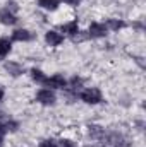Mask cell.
<instances>
[{
	"mask_svg": "<svg viewBox=\"0 0 146 147\" xmlns=\"http://www.w3.org/2000/svg\"><path fill=\"white\" fill-rule=\"evenodd\" d=\"M89 130H88V134H89V137L93 139V140H98V142H102V140H105V128H102V127H98V125H91V127H88Z\"/></svg>",
	"mask_w": 146,
	"mask_h": 147,
	"instance_id": "cell-5",
	"label": "cell"
},
{
	"mask_svg": "<svg viewBox=\"0 0 146 147\" xmlns=\"http://www.w3.org/2000/svg\"><path fill=\"white\" fill-rule=\"evenodd\" d=\"M3 132H5V127H3V123H2V121H0V137H2V135H3Z\"/></svg>",
	"mask_w": 146,
	"mask_h": 147,
	"instance_id": "cell-20",
	"label": "cell"
},
{
	"mask_svg": "<svg viewBox=\"0 0 146 147\" xmlns=\"http://www.w3.org/2000/svg\"><path fill=\"white\" fill-rule=\"evenodd\" d=\"M10 48H12L10 39L9 38H0V58H5L10 53Z\"/></svg>",
	"mask_w": 146,
	"mask_h": 147,
	"instance_id": "cell-10",
	"label": "cell"
},
{
	"mask_svg": "<svg viewBox=\"0 0 146 147\" xmlns=\"http://www.w3.org/2000/svg\"><path fill=\"white\" fill-rule=\"evenodd\" d=\"M5 9H7V10H10V12L14 14V12H17V9H19V7H17V3H16L14 0H10V2H7V7H5Z\"/></svg>",
	"mask_w": 146,
	"mask_h": 147,
	"instance_id": "cell-18",
	"label": "cell"
},
{
	"mask_svg": "<svg viewBox=\"0 0 146 147\" xmlns=\"http://www.w3.org/2000/svg\"><path fill=\"white\" fill-rule=\"evenodd\" d=\"M62 31H64V33H67V34H71V36H74L76 33H79L77 21H71V22H65V24H62Z\"/></svg>",
	"mask_w": 146,
	"mask_h": 147,
	"instance_id": "cell-11",
	"label": "cell"
},
{
	"mask_svg": "<svg viewBox=\"0 0 146 147\" xmlns=\"http://www.w3.org/2000/svg\"><path fill=\"white\" fill-rule=\"evenodd\" d=\"M45 41H46L50 46H59V45L64 41V36H62L60 33H57V31H46Z\"/></svg>",
	"mask_w": 146,
	"mask_h": 147,
	"instance_id": "cell-6",
	"label": "cell"
},
{
	"mask_svg": "<svg viewBox=\"0 0 146 147\" xmlns=\"http://www.w3.org/2000/svg\"><path fill=\"white\" fill-rule=\"evenodd\" d=\"M3 127H5V132H7V130L16 132V130L19 128V123H17V121H14V120H7V121L3 123Z\"/></svg>",
	"mask_w": 146,
	"mask_h": 147,
	"instance_id": "cell-15",
	"label": "cell"
},
{
	"mask_svg": "<svg viewBox=\"0 0 146 147\" xmlns=\"http://www.w3.org/2000/svg\"><path fill=\"white\" fill-rule=\"evenodd\" d=\"M0 147H2V137H0Z\"/></svg>",
	"mask_w": 146,
	"mask_h": 147,
	"instance_id": "cell-22",
	"label": "cell"
},
{
	"mask_svg": "<svg viewBox=\"0 0 146 147\" xmlns=\"http://www.w3.org/2000/svg\"><path fill=\"white\" fill-rule=\"evenodd\" d=\"M43 86L52 87V89H65V87H67V80L64 79V75L55 74V75H52V77H46L45 82H43Z\"/></svg>",
	"mask_w": 146,
	"mask_h": 147,
	"instance_id": "cell-3",
	"label": "cell"
},
{
	"mask_svg": "<svg viewBox=\"0 0 146 147\" xmlns=\"http://www.w3.org/2000/svg\"><path fill=\"white\" fill-rule=\"evenodd\" d=\"M36 101L40 105H45V106H52L55 105L57 98H55V92L52 89H40L36 92Z\"/></svg>",
	"mask_w": 146,
	"mask_h": 147,
	"instance_id": "cell-2",
	"label": "cell"
},
{
	"mask_svg": "<svg viewBox=\"0 0 146 147\" xmlns=\"http://www.w3.org/2000/svg\"><path fill=\"white\" fill-rule=\"evenodd\" d=\"M3 67H5V70L10 74L12 77H19L21 74H24V67L21 63H17V62H7Z\"/></svg>",
	"mask_w": 146,
	"mask_h": 147,
	"instance_id": "cell-8",
	"label": "cell"
},
{
	"mask_svg": "<svg viewBox=\"0 0 146 147\" xmlns=\"http://www.w3.org/2000/svg\"><path fill=\"white\" fill-rule=\"evenodd\" d=\"M86 147H93V146H86Z\"/></svg>",
	"mask_w": 146,
	"mask_h": 147,
	"instance_id": "cell-23",
	"label": "cell"
},
{
	"mask_svg": "<svg viewBox=\"0 0 146 147\" xmlns=\"http://www.w3.org/2000/svg\"><path fill=\"white\" fill-rule=\"evenodd\" d=\"M79 98L86 105H98L102 103V91L98 87H86L84 91H81Z\"/></svg>",
	"mask_w": 146,
	"mask_h": 147,
	"instance_id": "cell-1",
	"label": "cell"
},
{
	"mask_svg": "<svg viewBox=\"0 0 146 147\" xmlns=\"http://www.w3.org/2000/svg\"><path fill=\"white\" fill-rule=\"evenodd\" d=\"M64 3H67V5H71V7H76V5H79L81 3V0H62Z\"/></svg>",
	"mask_w": 146,
	"mask_h": 147,
	"instance_id": "cell-19",
	"label": "cell"
},
{
	"mask_svg": "<svg viewBox=\"0 0 146 147\" xmlns=\"http://www.w3.org/2000/svg\"><path fill=\"white\" fill-rule=\"evenodd\" d=\"M40 147H57V142L52 140V139H45L40 142Z\"/></svg>",
	"mask_w": 146,
	"mask_h": 147,
	"instance_id": "cell-17",
	"label": "cell"
},
{
	"mask_svg": "<svg viewBox=\"0 0 146 147\" xmlns=\"http://www.w3.org/2000/svg\"><path fill=\"white\" fill-rule=\"evenodd\" d=\"M31 79H33L36 84H43V82H45V79H46V75L41 72L40 69H33V70H31Z\"/></svg>",
	"mask_w": 146,
	"mask_h": 147,
	"instance_id": "cell-14",
	"label": "cell"
},
{
	"mask_svg": "<svg viewBox=\"0 0 146 147\" xmlns=\"http://www.w3.org/2000/svg\"><path fill=\"white\" fill-rule=\"evenodd\" d=\"M57 147H76V144L72 140H69V139H62V140L57 142Z\"/></svg>",
	"mask_w": 146,
	"mask_h": 147,
	"instance_id": "cell-16",
	"label": "cell"
},
{
	"mask_svg": "<svg viewBox=\"0 0 146 147\" xmlns=\"http://www.w3.org/2000/svg\"><path fill=\"white\" fill-rule=\"evenodd\" d=\"M2 98H3V87L0 86V99H2Z\"/></svg>",
	"mask_w": 146,
	"mask_h": 147,
	"instance_id": "cell-21",
	"label": "cell"
},
{
	"mask_svg": "<svg viewBox=\"0 0 146 147\" xmlns=\"http://www.w3.org/2000/svg\"><path fill=\"white\" fill-rule=\"evenodd\" d=\"M105 26H107V29H110V31H119V29H122L126 26V22L120 21V19H108Z\"/></svg>",
	"mask_w": 146,
	"mask_h": 147,
	"instance_id": "cell-13",
	"label": "cell"
},
{
	"mask_svg": "<svg viewBox=\"0 0 146 147\" xmlns=\"http://www.w3.org/2000/svg\"><path fill=\"white\" fill-rule=\"evenodd\" d=\"M107 33H108V29H107V26H105V24H102V22H91V24H89L88 36H91V38H103V36H107Z\"/></svg>",
	"mask_w": 146,
	"mask_h": 147,
	"instance_id": "cell-4",
	"label": "cell"
},
{
	"mask_svg": "<svg viewBox=\"0 0 146 147\" xmlns=\"http://www.w3.org/2000/svg\"><path fill=\"white\" fill-rule=\"evenodd\" d=\"M38 5L45 10H57L59 9V0H38Z\"/></svg>",
	"mask_w": 146,
	"mask_h": 147,
	"instance_id": "cell-12",
	"label": "cell"
},
{
	"mask_svg": "<svg viewBox=\"0 0 146 147\" xmlns=\"http://www.w3.org/2000/svg\"><path fill=\"white\" fill-rule=\"evenodd\" d=\"M0 22L5 24V26H12V24L17 22V17H16V14H12L10 10L2 9V10H0Z\"/></svg>",
	"mask_w": 146,
	"mask_h": 147,
	"instance_id": "cell-7",
	"label": "cell"
},
{
	"mask_svg": "<svg viewBox=\"0 0 146 147\" xmlns=\"http://www.w3.org/2000/svg\"><path fill=\"white\" fill-rule=\"evenodd\" d=\"M12 39L14 41H31L33 39V34L28 29H16L12 33Z\"/></svg>",
	"mask_w": 146,
	"mask_h": 147,
	"instance_id": "cell-9",
	"label": "cell"
}]
</instances>
